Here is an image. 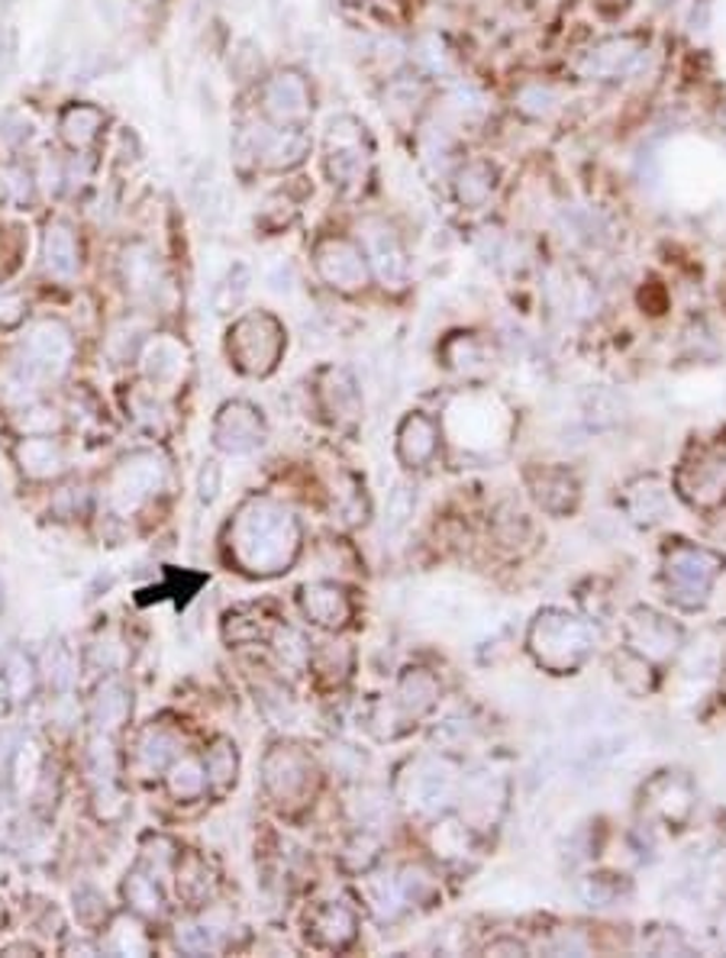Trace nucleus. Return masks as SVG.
<instances>
[{
  "mask_svg": "<svg viewBox=\"0 0 726 958\" xmlns=\"http://www.w3.org/2000/svg\"><path fill=\"white\" fill-rule=\"evenodd\" d=\"M233 543L249 571H282L297 552V523L275 504H252L236 519Z\"/></svg>",
  "mask_w": 726,
  "mask_h": 958,
  "instance_id": "obj_1",
  "label": "nucleus"
},
{
  "mask_svg": "<svg viewBox=\"0 0 726 958\" xmlns=\"http://www.w3.org/2000/svg\"><path fill=\"white\" fill-rule=\"evenodd\" d=\"M326 178L343 198H359L371 181V139L359 117L339 114L326 126Z\"/></svg>",
  "mask_w": 726,
  "mask_h": 958,
  "instance_id": "obj_2",
  "label": "nucleus"
},
{
  "mask_svg": "<svg viewBox=\"0 0 726 958\" xmlns=\"http://www.w3.org/2000/svg\"><path fill=\"white\" fill-rule=\"evenodd\" d=\"M595 645V633L585 620L565 610H543L529 627V652L549 672H575Z\"/></svg>",
  "mask_w": 726,
  "mask_h": 958,
  "instance_id": "obj_3",
  "label": "nucleus"
},
{
  "mask_svg": "<svg viewBox=\"0 0 726 958\" xmlns=\"http://www.w3.org/2000/svg\"><path fill=\"white\" fill-rule=\"evenodd\" d=\"M726 559L714 549L694 546V543H675L669 546L662 561V578H665V598L685 610H697L711 598L714 581L720 578Z\"/></svg>",
  "mask_w": 726,
  "mask_h": 958,
  "instance_id": "obj_4",
  "label": "nucleus"
},
{
  "mask_svg": "<svg viewBox=\"0 0 726 958\" xmlns=\"http://www.w3.org/2000/svg\"><path fill=\"white\" fill-rule=\"evenodd\" d=\"M314 149L307 126H275V123H242L236 129V159L252 161L265 171H291L304 165Z\"/></svg>",
  "mask_w": 726,
  "mask_h": 958,
  "instance_id": "obj_5",
  "label": "nucleus"
},
{
  "mask_svg": "<svg viewBox=\"0 0 726 958\" xmlns=\"http://www.w3.org/2000/svg\"><path fill=\"white\" fill-rule=\"evenodd\" d=\"M359 236H362V252L371 275L381 281L385 291L401 294L410 284V252L403 245L398 227L381 217H368L359 223Z\"/></svg>",
  "mask_w": 726,
  "mask_h": 958,
  "instance_id": "obj_6",
  "label": "nucleus"
},
{
  "mask_svg": "<svg viewBox=\"0 0 726 958\" xmlns=\"http://www.w3.org/2000/svg\"><path fill=\"white\" fill-rule=\"evenodd\" d=\"M649 40L643 33H613L595 40L585 52H578L575 72L585 81H620L630 78L645 59Z\"/></svg>",
  "mask_w": 726,
  "mask_h": 958,
  "instance_id": "obj_7",
  "label": "nucleus"
},
{
  "mask_svg": "<svg viewBox=\"0 0 726 958\" xmlns=\"http://www.w3.org/2000/svg\"><path fill=\"white\" fill-rule=\"evenodd\" d=\"M284 349V329L272 314H249L230 329V356L249 375H269Z\"/></svg>",
  "mask_w": 726,
  "mask_h": 958,
  "instance_id": "obj_8",
  "label": "nucleus"
},
{
  "mask_svg": "<svg viewBox=\"0 0 726 958\" xmlns=\"http://www.w3.org/2000/svg\"><path fill=\"white\" fill-rule=\"evenodd\" d=\"M259 107L262 117L275 126H307L314 117V87L304 72L282 69L262 81Z\"/></svg>",
  "mask_w": 726,
  "mask_h": 958,
  "instance_id": "obj_9",
  "label": "nucleus"
},
{
  "mask_svg": "<svg viewBox=\"0 0 726 958\" xmlns=\"http://www.w3.org/2000/svg\"><path fill=\"white\" fill-rule=\"evenodd\" d=\"M314 269L326 287L339 291V294H356L368 287L371 269L365 259L362 245L346 236H326L317 242L314 249Z\"/></svg>",
  "mask_w": 726,
  "mask_h": 958,
  "instance_id": "obj_10",
  "label": "nucleus"
},
{
  "mask_svg": "<svg viewBox=\"0 0 726 958\" xmlns=\"http://www.w3.org/2000/svg\"><path fill=\"white\" fill-rule=\"evenodd\" d=\"M623 636H627V649L643 655L645 662H652V665L655 662H669L682 649V630L669 617H662V613H655L649 607H633L630 610V617L623 623Z\"/></svg>",
  "mask_w": 726,
  "mask_h": 958,
  "instance_id": "obj_11",
  "label": "nucleus"
},
{
  "mask_svg": "<svg viewBox=\"0 0 726 958\" xmlns=\"http://www.w3.org/2000/svg\"><path fill=\"white\" fill-rule=\"evenodd\" d=\"M455 771L440 759H420L410 765V775L403 778V803H410L417 813H440L455 798Z\"/></svg>",
  "mask_w": 726,
  "mask_h": 958,
  "instance_id": "obj_12",
  "label": "nucleus"
},
{
  "mask_svg": "<svg viewBox=\"0 0 726 958\" xmlns=\"http://www.w3.org/2000/svg\"><path fill=\"white\" fill-rule=\"evenodd\" d=\"M643 800L655 817H662L672 827H682L694 810V788L685 775L662 771L645 785Z\"/></svg>",
  "mask_w": 726,
  "mask_h": 958,
  "instance_id": "obj_13",
  "label": "nucleus"
},
{
  "mask_svg": "<svg viewBox=\"0 0 726 958\" xmlns=\"http://www.w3.org/2000/svg\"><path fill=\"white\" fill-rule=\"evenodd\" d=\"M568 104L562 84L549 78H526L514 87V114L526 123H553Z\"/></svg>",
  "mask_w": 726,
  "mask_h": 958,
  "instance_id": "obj_14",
  "label": "nucleus"
},
{
  "mask_svg": "<svg viewBox=\"0 0 726 958\" xmlns=\"http://www.w3.org/2000/svg\"><path fill=\"white\" fill-rule=\"evenodd\" d=\"M678 491L697 507H714L726 491V459L697 455L678 472Z\"/></svg>",
  "mask_w": 726,
  "mask_h": 958,
  "instance_id": "obj_15",
  "label": "nucleus"
},
{
  "mask_svg": "<svg viewBox=\"0 0 726 958\" xmlns=\"http://www.w3.org/2000/svg\"><path fill=\"white\" fill-rule=\"evenodd\" d=\"M497 185H501V171L491 159L462 161L452 175V194L459 200V207H465V210L487 207Z\"/></svg>",
  "mask_w": 726,
  "mask_h": 958,
  "instance_id": "obj_16",
  "label": "nucleus"
},
{
  "mask_svg": "<svg viewBox=\"0 0 726 958\" xmlns=\"http://www.w3.org/2000/svg\"><path fill=\"white\" fill-rule=\"evenodd\" d=\"M669 507H672V497H669L665 481L652 478V475L630 481L627 491H623V510H627V517L640 523V526L662 523L669 517Z\"/></svg>",
  "mask_w": 726,
  "mask_h": 958,
  "instance_id": "obj_17",
  "label": "nucleus"
},
{
  "mask_svg": "<svg viewBox=\"0 0 726 958\" xmlns=\"http://www.w3.org/2000/svg\"><path fill=\"white\" fill-rule=\"evenodd\" d=\"M72 356V336L62 323H40L27 339V365L30 371H62Z\"/></svg>",
  "mask_w": 726,
  "mask_h": 958,
  "instance_id": "obj_18",
  "label": "nucleus"
},
{
  "mask_svg": "<svg viewBox=\"0 0 726 958\" xmlns=\"http://www.w3.org/2000/svg\"><path fill=\"white\" fill-rule=\"evenodd\" d=\"M440 449V427L433 417L427 413H410L401 423V433H398V455H401L403 465L410 469H423L433 462Z\"/></svg>",
  "mask_w": 726,
  "mask_h": 958,
  "instance_id": "obj_19",
  "label": "nucleus"
},
{
  "mask_svg": "<svg viewBox=\"0 0 726 958\" xmlns=\"http://www.w3.org/2000/svg\"><path fill=\"white\" fill-rule=\"evenodd\" d=\"M526 481H529L533 497L539 501V507L556 514V517L568 514L578 504V484L565 469H533L526 475Z\"/></svg>",
  "mask_w": 726,
  "mask_h": 958,
  "instance_id": "obj_20",
  "label": "nucleus"
},
{
  "mask_svg": "<svg viewBox=\"0 0 726 958\" xmlns=\"http://www.w3.org/2000/svg\"><path fill=\"white\" fill-rule=\"evenodd\" d=\"M724 662L726 633L720 627L704 630L691 645H685V655H682V669L687 678H714L717 672H724Z\"/></svg>",
  "mask_w": 726,
  "mask_h": 958,
  "instance_id": "obj_21",
  "label": "nucleus"
},
{
  "mask_svg": "<svg viewBox=\"0 0 726 958\" xmlns=\"http://www.w3.org/2000/svg\"><path fill=\"white\" fill-rule=\"evenodd\" d=\"M440 701V681L433 678L427 669H410L403 672V678L398 681V694H394V707L401 710L407 719L423 717L436 707Z\"/></svg>",
  "mask_w": 726,
  "mask_h": 958,
  "instance_id": "obj_22",
  "label": "nucleus"
},
{
  "mask_svg": "<svg viewBox=\"0 0 726 958\" xmlns=\"http://www.w3.org/2000/svg\"><path fill=\"white\" fill-rule=\"evenodd\" d=\"M217 442L230 452H245L252 445L262 442V420L252 407L245 403H233L223 410L220 423H217Z\"/></svg>",
  "mask_w": 726,
  "mask_h": 958,
  "instance_id": "obj_23",
  "label": "nucleus"
},
{
  "mask_svg": "<svg viewBox=\"0 0 726 958\" xmlns=\"http://www.w3.org/2000/svg\"><path fill=\"white\" fill-rule=\"evenodd\" d=\"M42 255H45V269L55 278H72L78 272V240H75V230L65 220H52L45 227Z\"/></svg>",
  "mask_w": 726,
  "mask_h": 958,
  "instance_id": "obj_24",
  "label": "nucleus"
},
{
  "mask_svg": "<svg viewBox=\"0 0 726 958\" xmlns=\"http://www.w3.org/2000/svg\"><path fill=\"white\" fill-rule=\"evenodd\" d=\"M104 120H107V117H104L101 107H91V104H72V107H65L62 117H59V133H62V139H65L72 149L84 152V149L94 146V139L101 136Z\"/></svg>",
  "mask_w": 726,
  "mask_h": 958,
  "instance_id": "obj_25",
  "label": "nucleus"
},
{
  "mask_svg": "<svg viewBox=\"0 0 726 958\" xmlns=\"http://www.w3.org/2000/svg\"><path fill=\"white\" fill-rule=\"evenodd\" d=\"M304 610L320 627H343L349 617V600L333 585H314L304 591Z\"/></svg>",
  "mask_w": 726,
  "mask_h": 958,
  "instance_id": "obj_26",
  "label": "nucleus"
},
{
  "mask_svg": "<svg viewBox=\"0 0 726 958\" xmlns=\"http://www.w3.org/2000/svg\"><path fill=\"white\" fill-rule=\"evenodd\" d=\"M123 278L136 294H156L159 291V262L149 245H129L123 252Z\"/></svg>",
  "mask_w": 726,
  "mask_h": 958,
  "instance_id": "obj_27",
  "label": "nucleus"
},
{
  "mask_svg": "<svg viewBox=\"0 0 726 958\" xmlns=\"http://www.w3.org/2000/svg\"><path fill=\"white\" fill-rule=\"evenodd\" d=\"M443 359L449 368H455L462 375H478L487 368V346L475 333H455L445 339Z\"/></svg>",
  "mask_w": 726,
  "mask_h": 958,
  "instance_id": "obj_28",
  "label": "nucleus"
},
{
  "mask_svg": "<svg viewBox=\"0 0 726 958\" xmlns=\"http://www.w3.org/2000/svg\"><path fill=\"white\" fill-rule=\"evenodd\" d=\"M423 104V78H391L385 91V110L394 123H410Z\"/></svg>",
  "mask_w": 726,
  "mask_h": 958,
  "instance_id": "obj_29",
  "label": "nucleus"
},
{
  "mask_svg": "<svg viewBox=\"0 0 726 958\" xmlns=\"http://www.w3.org/2000/svg\"><path fill=\"white\" fill-rule=\"evenodd\" d=\"M314 933L320 936L323 946H333V949H336V946H346V943L353 939V933H356V917H353L346 907L329 904V907L317 910Z\"/></svg>",
  "mask_w": 726,
  "mask_h": 958,
  "instance_id": "obj_30",
  "label": "nucleus"
},
{
  "mask_svg": "<svg viewBox=\"0 0 726 958\" xmlns=\"http://www.w3.org/2000/svg\"><path fill=\"white\" fill-rule=\"evenodd\" d=\"M445 110L459 123H478L487 114V101L475 84H455L445 94Z\"/></svg>",
  "mask_w": 726,
  "mask_h": 958,
  "instance_id": "obj_31",
  "label": "nucleus"
},
{
  "mask_svg": "<svg viewBox=\"0 0 726 958\" xmlns=\"http://www.w3.org/2000/svg\"><path fill=\"white\" fill-rule=\"evenodd\" d=\"M398 887H401V897L403 901H410V904H433L436 901V894H440V884H436V878H433V872L430 868H423V865H407L401 872V878H398Z\"/></svg>",
  "mask_w": 726,
  "mask_h": 958,
  "instance_id": "obj_32",
  "label": "nucleus"
},
{
  "mask_svg": "<svg viewBox=\"0 0 726 958\" xmlns=\"http://www.w3.org/2000/svg\"><path fill=\"white\" fill-rule=\"evenodd\" d=\"M36 136H40V126H36V120H33L27 110H7V114H3V120H0V139L7 143V149L23 152V149H30V146L36 143Z\"/></svg>",
  "mask_w": 726,
  "mask_h": 958,
  "instance_id": "obj_33",
  "label": "nucleus"
},
{
  "mask_svg": "<svg viewBox=\"0 0 726 958\" xmlns=\"http://www.w3.org/2000/svg\"><path fill=\"white\" fill-rule=\"evenodd\" d=\"M649 665H652V662H645L643 655H636V652H630V649L613 659L617 681H620L630 694H645V691L652 687V669H649Z\"/></svg>",
  "mask_w": 726,
  "mask_h": 958,
  "instance_id": "obj_34",
  "label": "nucleus"
},
{
  "mask_svg": "<svg viewBox=\"0 0 726 958\" xmlns=\"http://www.w3.org/2000/svg\"><path fill=\"white\" fill-rule=\"evenodd\" d=\"M33 200V175L23 165H3L0 168V203L27 207Z\"/></svg>",
  "mask_w": 726,
  "mask_h": 958,
  "instance_id": "obj_35",
  "label": "nucleus"
},
{
  "mask_svg": "<svg viewBox=\"0 0 726 958\" xmlns=\"http://www.w3.org/2000/svg\"><path fill=\"white\" fill-rule=\"evenodd\" d=\"M249 281H252L249 269H245L242 262H236V265L227 272L223 284L217 287V294H213V307H217L220 314H230V310H236V307L242 304V297L249 294Z\"/></svg>",
  "mask_w": 726,
  "mask_h": 958,
  "instance_id": "obj_36",
  "label": "nucleus"
},
{
  "mask_svg": "<svg viewBox=\"0 0 726 958\" xmlns=\"http://www.w3.org/2000/svg\"><path fill=\"white\" fill-rule=\"evenodd\" d=\"M565 220H568V230H571V240L585 242V245H604L610 240L607 223L601 220V213H595V210H571Z\"/></svg>",
  "mask_w": 726,
  "mask_h": 958,
  "instance_id": "obj_37",
  "label": "nucleus"
},
{
  "mask_svg": "<svg viewBox=\"0 0 726 958\" xmlns=\"http://www.w3.org/2000/svg\"><path fill=\"white\" fill-rule=\"evenodd\" d=\"M417 62L427 75H452L455 62H452V52L445 49V42L440 36H423L417 42Z\"/></svg>",
  "mask_w": 726,
  "mask_h": 958,
  "instance_id": "obj_38",
  "label": "nucleus"
},
{
  "mask_svg": "<svg viewBox=\"0 0 726 958\" xmlns=\"http://www.w3.org/2000/svg\"><path fill=\"white\" fill-rule=\"evenodd\" d=\"M230 75L240 84H249L262 75V49L255 40H240L230 55Z\"/></svg>",
  "mask_w": 726,
  "mask_h": 958,
  "instance_id": "obj_39",
  "label": "nucleus"
},
{
  "mask_svg": "<svg viewBox=\"0 0 726 958\" xmlns=\"http://www.w3.org/2000/svg\"><path fill=\"white\" fill-rule=\"evenodd\" d=\"M627 891V881H620L617 875H591L581 884V894L591 907H610L620 901V894Z\"/></svg>",
  "mask_w": 726,
  "mask_h": 958,
  "instance_id": "obj_40",
  "label": "nucleus"
},
{
  "mask_svg": "<svg viewBox=\"0 0 726 958\" xmlns=\"http://www.w3.org/2000/svg\"><path fill=\"white\" fill-rule=\"evenodd\" d=\"M17 62H20V30L7 23L0 30V87L17 72Z\"/></svg>",
  "mask_w": 726,
  "mask_h": 958,
  "instance_id": "obj_41",
  "label": "nucleus"
},
{
  "mask_svg": "<svg viewBox=\"0 0 726 958\" xmlns=\"http://www.w3.org/2000/svg\"><path fill=\"white\" fill-rule=\"evenodd\" d=\"M413 507H417V494L407 484H398L394 494H391V507H388V529L401 533L407 519L413 517Z\"/></svg>",
  "mask_w": 726,
  "mask_h": 958,
  "instance_id": "obj_42",
  "label": "nucleus"
},
{
  "mask_svg": "<svg viewBox=\"0 0 726 958\" xmlns=\"http://www.w3.org/2000/svg\"><path fill=\"white\" fill-rule=\"evenodd\" d=\"M23 317V301L20 294H3L0 291V326H13Z\"/></svg>",
  "mask_w": 726,
  "mask_h": 958,
  "instance_id": "obj_43",
  "label": "nucleus"
},
{
  "mask_svg": "<svg viewBox=\"0 0 726 958\" xmlns=\"http://www.w3.org/2000/svg\"><path fill=\"white\" fill-rule=\"evenodd\" d=\"M210 771H213L217 778H230V775L236 771V756H233L227 746L213 749V756H210Z\"/></svg>",
  "mask_w": 726,
  "mask_h": 958,
  "instance_id": "obj_44",
  "label": "nucleus"
},
{
  "mask_svg": "<svg viewBox=\"0 0 726 958\" xmlns=\"http://www.w3.org/2000/svg\"><path fill=\"white\" fill-rule=\"evenodd\" d=\"M42 185H45V191L49 194H55L59 191V185H62V168L55 165V161H42Z\"/></svg>",
  "mask_w": 726,
  "mask_h": 958,
  "instance_id": "obj_45",
  "label": "nucleus"
},
{
  "mask_svg": "<svg viewBox=\"0 0 726 958\" xmlns=\"http://www.w3.org/2000/svg\"><path fill=\"white\" fill-rule=\"evenodd\" d=\"M627 3H630V0H598V7L607 10V13H617V10H623Z\"/></svg>",
  "mask_w": 726,
  "mask_h": 958,
  "instance_id": "obj_46",
  "label": "nucleus"
},
{
  "mask_svg": "<svg viewBox=\"0 0 726 958\" xmlns=\"http://www.w3.org/2000/svg\"><path fill=\"white\" fill-rule=\"evenodd\" d=\"M139 7H156V3H161V0H136Z\"/></svg>",
  "mask_w": 726,
  "mask_h": 958,
  "instance_id": "obj_47",
  "label": "nucleus"
},
{
  "mask_svg": "<svg viewBox=\"0 0 726 958\" xmlns=\"http://www.w3.org/2000/svg\"><path fill=\"white\" fill-rule=\"evenodd\" d=\"M655 3H672V0H655Z\"/></svg>",
  "mask_w": 726,
  "mask_h": 958,
  "instance_id": "obj_48",
  "label": "nucleus"
},
{
  "mask_svg": "<svg viewBox=\"0 0 726 958\" xmlns=\"http://www.w3.org/2000/svg\"><path fill=\"white\" fill-rule=\"evenodd\" d=\"M7 3H13V0H7Z\"/></svg>",
  "mask_w": 726,
  "mask_h": 958,
  "instance_id": "obj_49",
  "label": "nucleus"
}]
</instances>
